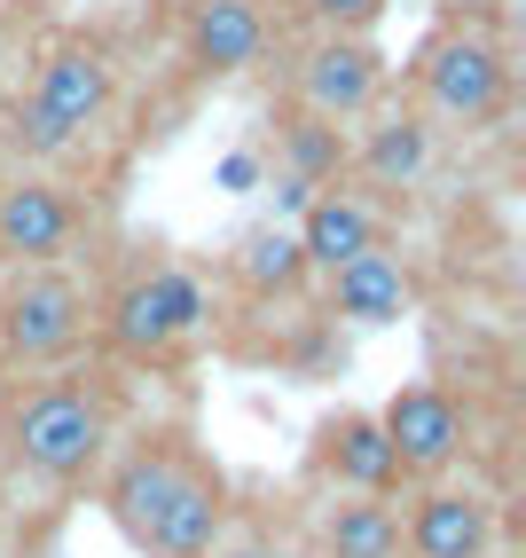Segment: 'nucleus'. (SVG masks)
<instances>
[{
	"label": "nucleus",
	"mask_w": 526,
	"mask_h": 558,
	"mask_svg": "<svg viewBox=\"0 0 526 558\" xmlns=\"http://www.w3.org/2000/svg\"><path fill=\"white\" fill-rule=\"evenodd\" d=\"M95 504L142 558H212L220 535L236 527V480L189 425L119 433Z\"/></svg>",
	"instance_id": "nucleus-1"
},
{
	"label": "nucleus",
	"mask_w": 526,
	"mask_h": 558,
	"mask_svg": "<svg viewBox=\"0 0 526 558\" xmlns=\"http://www.w3.org/2000/svg\"><path fill=\"white\" fill-rule=\"evenodd\" d=\"M126 433V386L95 362L32 369L0 386V480L40 496H87Z\"/></svg>",
	"instance_id": "nucleus-2"
},
{
	"label": "nucleus",
	"mask_w": 526,
	"mask_h": 558,
	"mask_svg": "<svg viewBox=\"0 0 526 558\" xmlns=\"http://www.w3.org/2000/svg\"><path fill=\"white\" fill-rule=\"evenodd\" d=\"M212 276L181 252H142L95 291V347L119 369H181L212 347Z\"/></svg>",
	"instance_id": "nucleus-3"
},
{
	"label": "nucleus",
	"mask_w": 526,
	"mask_h": 558,
	"mask_svg": "<svg viewBox=\"0 0 526 558\" xmlns=\"http://www.w3.org/2000/svg\"><path fill=\"white\" fill-rule=\"evenodd\" d=\"M110 110H119V56L102 32L63 24L24 71V95L9 110V150L24 166H63L110 126Z\"/></svg>",
	"instance_id": "nucleus-4"
},
{
	"label": "nucleus",
	"mask_w": 526,
	"mask_h": 558,
	"mask_svg": "<svg viewBox=\"0 0 526 558\" xmlns=\"http://www.w3.org/2000/svg\"><path fill=\"white\" fill-rule=\"evenodd\" d=\"M408 95L432 126H456V134H487L511 119L518 102V63L511 40L496 24H464V16H440L417 56H408Z\"/></svg>",
	"instance_id": "nucleus-5"
},
{
	"label": "nucleus",
	"mask_w": 526,
	"mask_h": 558,
	"mask_svg": "<svg viewBox=\"0 0 526 558\" xmlns=\"http://www.w3.org/2000/svg\"><path fill=\"white\" fill-rule=\"evenodd\" d=\"M95 347V291L56 268H0V378H32V369H63Z\"/></svg>",
	"instance_id": "nucleus-6"
},
{
	"label": "nucleus",
	"mask_w": 526,
	"mask_h": 558,
	"mask_svg": "<svg viewBox=\"0 0 526 558\" xmlns=\"http://www.w3.org/2000/svg\"><path fill=\"white\" fill-rule=\"evenodd\" d=\"M283 87L291 110H307V119L362 126L393 87V56L378 48V32H307L283 48Z\"/></svg>",
	"instance_id": "nucleus-7"
},
{
	"label": "nucleus",
	"mask_w": 526,
	"mask_h": 558,
	"mask_svg": "<svg viewBox=\"0 0 526 558\" xmlns=\"http://www.w3.org/2000/svg\"><path fill=\"white\" fill-rule=\"evenodd\" d=\"M283 40V16L268 0H173V63L189 87H229L259 71Z\"/></svg>",
	"instance_id": "nucleus-8"
},
{
	"label": "nucleus",
	"mask_w": 526,
	"mask_h": 558,
	"mask_svg": "<svg viewBox=\"0 0 526 558\" xmlns=\"http://www.w3.org/2000/svg\"><path fill=\"white\" fill-rule=\"evenodd\" d=\"M87 229H95V213L63 173L24 166L0 181V268H56V259L87 244Z\"/></svg>",
	"instance_id": "nucleus-9"
},
{
	"label": "nucleus",
	"mask_w": 526,
	"mask_h": 558,
	"mask_svg": "<svg viewBox=\"0 0 526 558\" xmlns=\"http://www.w3.org/2000/svg\"><path fill=\"white\" fill-rule=\"evenodd\" d=\"M378 425H386V440H393L408 488H417V480L464 472V464H472V440H479L472 401H464L456 386H440V378H408V386H393V401L378 409Z\"/></svg>",
	"instance_id": "nucleus-10"
},
{
	"label": "nucleus",
	"mask_w": 526,
	"mask_h": 558,
	"mask_svg": "<svg viewBox=\"0 0 526 558\" xmlns=\"http://www.w3.org/2000/svg\"><path fill=\"white\" fill-rule=\"evenodd\" d=\"M503 550V504L479 480H417L401 504V558H496Z\"/></svg>",
	"instance_id": "nucleus-11"
},
{
	"label": "nucleus",
	"mask_w": 526,
	"mask_h": 558,
	"mask_svg": "<svg viewBox=\"0 0 526 558\" xmlns=\"http://www.w3.org/2000/svg\"><path fill=\"white\" fill-rule=\"evenodd\" d=\"M307 488L322 496H408V472L378 425V409H330L307 433Z\"/></svg>",
	"instance_id": "nucleus-12"
},
{
	"label": "nucleus",
	"mask_w": 526,
	"mask_h": 558,
	"mask_svg": "<svg viewBox=\"0 0 526 558\" xmlns=\"http://www.w3.org/2000/svg\"><path fill=\"white\" fill-rule=\"evenodd\" d=\"M322 315L346 323V330H393L417 315V268H408V252L386 236L369 244L362 259H346V268L322 276Z\"/></svg>",
	"instance_id": "nucleus-13"
},
{
	"label": "nucleus",
	"mask_w": 526,
	"mask_h": 558,
	"mask_svg": "<svg viewBox=\"0 0 526 558\" xmlns=\"http://www.w3.org/2000/svg\"><path fill=\"white\" fill-rule=\"evenodd\" d=\"M440 158V126L425 119L417 102H401V110H369L362 119V142H346V166L362 190H378V197H401V190H425V173Z\"/></svg>",
	"instance_id": "nucleus-14"
},
{
	"label": "nucleus",
	"mask_w": 526,
	"mask_h": 558,
	"mask_svg": "<svg viewBox=\"0 0 526 558\" xmlns=\"http://www.w3.org/2000/svg\"><path fill=\"white\" fill-rule=\"evenodd\" d=\"M298 252H307V268L315 283L330 268H346V259H362L369 244H386L393 236V213L386 197H369V190H346V181H330V190H307L298 197Z\"/></svg>",
	"instance_id": "nucleus-15"
},
{
	"label": "nucleus",
	"mask_w": 526,
	"mask_h": 558,
	"mask_svg": "<svg viewBox=\"0 0 526 558\" xmlns=\"http://www.w3.org/2000/svg\"><path fill=\"white\" fill-rule=\"evenodd\" d=\"M307 558H401V496H322Z\"/></svg>",
	"instance_id": "nucleus-16"
},
{
	"label": "nucleus",
	"mask_w": 526,
	"mask_h": 558,
	"mask_svg": "<svg viewBox=\"0 0 526 558\" xmlns=\"http://www.w3.org/2000/svg\"><path fill=\"white\" fill-rule=\"evenodd\" d=\"M220 276H229V291H244V300H259V307H276V300H298V291L315 283V268H307V252H298V236L291 229H244L236 244H229V259H220Z\"/></svg>",
	"instance_id": "nucleus-17"
},
{
	"label": "nucleus",
	"mask_w": 526,
	"mask_h": 558,
	"mask_svg": "<svg viewBox=\"0 0 526 558\" xmlns=\"http://www.w3.org/2000/svg\"><path fill=\"white\" fill-rule=\"evenodd\" d=\"M386 9H393V0H307L298 24H307V32H378Z\"/></svg>",
	"instance_id": "nucleus-18"
},
{
	"label": "nucleus",
	"mask_w": 526,
	"mask_h": 558,
	"mask_svg": "<svg viewBox=\"0 0 526 558\" xmlns=\"http://www.w3.org/2000/svg\"><path fill=\"white\" fill-rule=\"evenodd\" d=\"M212 558H283V550H276L268 535H236V527H229V535H220V550H212Z\"/></svg>",
	"instance_id": "nucleus-19"
},
{
	"label": "nucleus",
	"mask_w": 526,
	"mask_h": 558,
	"mask_svg": "<svg viewBox=\"0 0 526 558\" xmlns=\"http://www.w3.org/2000/svg\"><path fill=\"white\" fill-rule=\"evenodd\" d=\"M440 16H464V24H496L503 0H440Z\"/></svg>",
	"instance_id": "nucleus-20"
},
{
	"label": "nucleus",
	"mask_w": 526,
	"mask_h": 558,
	"mask_svg": "<svg viewBox=\"0 0 526 558\" xmlns=\"http://www.w3.org/2000/svg\"><path fill=\"white\" fill-rule=\"evenodd\" d=\"M9 71H16V16L0 9V87H9Z\"/></svg>",
	"instance_id": "nucleus-21"
},
{
	"label": "nucleus",
	"mask_w": 526,
	"mask_h": 558,
	"mask_svg": "<svg viewBox=\"0 0 526 558\" xmlns=\"http://www.w3.org/2000/svg\"><path fill=\"white\" fill-rule=\"evenodd\" d=\"M268 9H276V16H291V24H298V9H307V0H268Z\"/></svg>",
	"instance_id": "nucleus-22"
}]
</instances>
